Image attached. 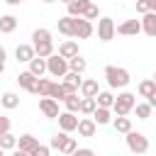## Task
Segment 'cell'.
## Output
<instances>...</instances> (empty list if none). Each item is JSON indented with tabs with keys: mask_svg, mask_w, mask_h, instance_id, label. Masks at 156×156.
Masks as SVG:
<instances>
[{
	"mask_svg": "<svg viewBox=\"0 0 156 156\" xmlns=\"http://www.w3.org/2000/svg\"><path fill=\"white\" fill-rule=\"evenodd\" d=\"M32 46H34V51H37L39 58H49V56L56 54L54 51V41H39V44H32Z\"/></svg>",
	"mask_w": 156,
	"mask_h": 156,
	"instance_id": "cell-21",
	"label": "cell"
},
{
	"mask_svg": "<svg viewBox=\"0 0 156 156\" xmlns=\"http://www.w3.org/2000/svg\"><path fill=\"white\" fill-rule=\"evenodd\" d=\"M51 154V146H44V144H39L34 151H32V156H49Z\"/></svg>",
	"mask_w": 156,
	"mask_h": 156,
	"instance_id": "cell-40",
	"label": "cell"
},
{
	"mask_svg": "<svg viewBox=\"0 0 156 156\" xmlns=\"http://www.w3.org/2000/svg\"><path fill=\"white\" fill-rule=\"evenodd\" d=\"M58 129L66 132V134L76 132V129H78V117H76L73 112H61V115H58Z\"/></svg>",
	"mask_w": 156,
	"mask_h": 156,
	"instance_id": "cell-8",
	"label": "cell"
},
{
	"mask_svg": "<svg viewBox=\"0 0 156 156\" xmlns=\"http://www.w3.org/2000/svg\"><path fill=\"white\" fill-rule=\"evenodd\" d=\"M58 56H63V58H73V56H78V41H73V39L61 41V44H58Z\"/></svg>",
	"mask_w": 156,
	"mask_h": 156,
	"instance_id": "cell-17",
	"label": "cell"
},
{
	"mask_svg": "<svg viewBox=\"0 0 156 156\" xmlns=\"http://www.w3.org/2000/svg\"><path fill=\"white\" fill-rule=\"evenodd\" d=\"M154 83H156V73H154Z\"/></svg>",
	"mask_w": 156,
	"mask_h": 156,
	"instance_id": "cell-52",
	"label": "cell"
},
{
	"mask_svg": "<svg viewBox=\"0 0 156 156\" xmlns=\"http://www.w3.org/2000/svg\"><path fill=\"white\" fill-rule=\"evenodd\" d=\"M66 139H68V134H66V132H58V134H54V136H51L49 146H51V149H56V151H61V149H63V144H66Z\"/></svg>",
	"mask_w": 156,
	"mask_h": 156,
	"instance_id": "cell-36",
	"label": "cell"
},
{
	"mask_svg": "<svg viewBox=\"0 0 156 156\" xmlns=\"http://www.w3.org/2000/svg\"><path fill=\"white\" fill-rule=\"evenodd\" d=\"M5 58H7V51H5V46H0V61L5 63Z\"/></svg>",
	"mask_w": 156,
	"mask_h": 156,
	"instance_id": "cell-44",
	"label": "cell"
},
{
	"mask_svg": "<svg viewBox=\"0 0 156 156\" xmlns=\"http://www.w3.org/2000/svg\"><path fill=\"white\" fill-rule=\"evenodd\" d=\"M93 32H95V27L90 20L76 17V39H88V37H93Z\"/></svg>",
	"mask_w": 156,
	"mask_h": 156,
	"instance_id": "cell-9",
	"label": "cell"
},
{
	"mask_svg": "<svg viewBox=\"0 0 156 156\" xmlns=\"http://www.w3.org/2000/svg\"><path fill=\"white\" fill-rule=\"evenodd\" d=\"M149 10H151V12H156V0H149Z\"/></svg>",
	"mask_w": 156,
	"mask_h": 156,
	"instance_id": "cell-47",
	"label": "cell"
},
{
	"mask_svg": "<svg viewBox=\"0 0 156 156\" xmlns=\"http://www.w3.org/2000/svg\"><path fill=\"white\" fill-rule=\"evenodd\" d=\"M61 2H66V5H71V2H73V0H61Z\"/></svg>",
	"mask_w": 156,
	"mask_h": 156,
	"instance_id": "cell-49",
	"label": "cell"
},
{
	"mask_svg": "<svg viewBox=\"0 0 156 156\" xmlns=\"http://www.w3.org/2000/svg\"><path fill=\"white\" fill-rule=\"evenodd\" d=\"M71 156H95V151H93V149H88V146H83V149H76Z\"/></svg>",
	"mask_w": 156,
	"mask_h": 156,
	"instance_id": "cell-42",
	"label": "cell"
},
{
	"mask_svg": "<svg viewBox=\"0 0 156 156\" xmlns=\"http://www.w3.org/2000/svg\"><path fill=\"white\" fill-rule=\"evenodd\" d=\"M12 156H32V154H27V151H22V149H15Z\"/></svg>",
	"mask_w": 156,
	"mask_h": 156,
	"instance_id": "cell-43",
	"label": "cell"
},
{
	"mask_svg": "<svg viewBox=\"0 0 156 156\" xmlns=\"http://www.w3.org/2000/svg\"><path fill=\"white\" fill-rule=\"evenodd\" d=\"M151 110H154V107H151L149 102H136L132 112H136V119H149V117H151Z\"/></svg>",
	"mask_w": 156,
	"mask_h": 156,
	"instance_id": "cell-33",
	"label": "cell"
},
{
	"mask_svg": "<svg viewBox=\"0 0 156 156\" xmlns=\"http://www.w3.org/2000/svg\"><path fill=\"white\" fill-rule=\"evenodd\" d=\"M98 93H100L98 80H95V78H85L83 85H80V95H83V98H98Z\"/></svg>",
	"mask_w": 156,
	"mask_h": 156,
	"instance_id": "cell-18",
	"label": "cell"
},
{
	"mask_svg": "<svg viewBox=\"0 0 156 156\" xmlns=\"http://www.w3.org/2000/svg\"><path fill=\"white\" fill-rule=\"evenodd\" d=\"M39 41H51V32L46 27H37L32 32V44H39Z\"/></svg>",
	"mask_w": 156,
	"mask_h": 156,
	"instance_id": "cell-31",
	"label": "cell"
},
{
	"mask_svg": "<svg viewBox=\"0 0 156 156\" xmlns=\"http://www.w3.org/2000/svg\"><path fill=\"white\" fill-rule=\"evenodd\" d=\"M146 102H149V105H151V107H156V90H154V95H151V98H149V100H146Z\"/></svg>",
	"mask_w": 156,
	"mask_h": 156,
	"instance_id": "cell-45",
	"label": "cell"
},
{
	"mask_svg": "<svg viewBox=\"0 0 156 156\" xmlns=\"http://www.w3.org/2000/svg\"><path fill=\"white\" fill-rule=\"evenodd\" d=\"M2 71H5V63H2V61H0V76H2Z\"/></svg>",
	"mask_w": 156,
	"mask_h": 156,
	"instance_id": "cell-48",
	"label": "cell"
},
{
	"mask_svg": "<svg viewBox=\"0 0 156 156\" xmlns=\"http://www.w3.org/2000/svg\"><path fill=\"white\" fill-rule=\"evenodd\" d=\"M46 71H49V76H54V78H63V76L68 73V58H63V56H58V54L49 56V58H46Z\"/></svg>",
	"mask_w": 156,
	"mask_h": 156,
	"instance_id": "cell-4",
	"label": "cell"
},
{
	"mask_svg": "<svg viewBox=\"0 0 156 156\" xmlns=\"http://www.w3.org/2000/svg\"><path fill=\"white\" fill-rule=\"evenodd\" d=\"M95 129H98V124H95V119L93 117H83V119H78V134L80 136H95Z\"/></svg>",
	"mask_w": 156,
	"mask_h": 156,
	"instance_id": "cell-14",
	"label": "cell"
},
{
	"mask_svg": "<svg viewBox=\"0 0 156 156\" xmlns=\"http://www.w3.org/2000/svg\"><path fill=\"white\" fill-rule=\"evenodd\" d=\"M37 80H39V78H37L34 73H29V71H22V73L17 76L20 88H24L27 93H34V90H37Z\"/></svg>",
	"mask_w": 156,
	"mask_h": 156,
	"instance_id": "cell-11",
	"label": "cell"
},
{
	"mask_svg": "<svg viewBox=\"0 0 156 156\" xmlns=\"http://www.w3.org/2000/svg\"><path fill=\"white\" fill-rule=\"evenodd\" d=\"M112 127H115L119 134H129V132H132V119H129V117H115V119H112Z\"/></svg>",
	"mask_w": 156,
	"mask_h": 156,
	"instance_id": "cell-28",
	"label": "cell"
},
{
	"mask_svg": "<svg viewBox=\"0 0 156 156\" xmlns=\"http://www.w3.org/2000/svg\"><path fill=\"white\" fill-rule=\"evenodd\" d=\"M61 83H63V85H71V88H76V90H80V85H83V78H80V73H73V71H68V73L61 78Z\"/></svg>",
	"mask_w": 156,
	"mask_h": 156,
	"instance_id": "cell-26",
	"label": "cell"
},
{
	"mask_svg": "<svg viewBox=\"0 0 156 156\" xmlns=\"http://www.w3.org/2000/svg\"><path fill=\"white\" fill-rule=\"evenodd\" d=\"M90 5H93L90 0H73L71 5H66V7H68V17H83Z\"/></svg>",
	"mask_w": 156,
	"mask_h": 156,
	"instance_id": "cell-15",
	"label": "cell"
},
{
	"mask_svg": "<svg viewBox=\"0 0 156 156\" xmlns=\"http://www.w3.org/2000/svg\"><path fill=\"white\" fill-rule=\"evenodd\" d=\"M17 29V17L15 15H2L0 17V34H12Z\"/></svg>",
	"mask_w": 156,
	"mask_h": 156,
	"instance_id": "cell-20",
	"label": "cell"
},
{
	"mask_svg": "<svg viewBox=\"0 0 156 156\" xmlns=\"http://www.w3.org/2000/svg\"><path fill=\"white\" fill-rule=\"evenodd\" d=\"M39 112L44 115V117H49V119H58V102L54 100V98H41L39 100Z\"/></svg>",
	"mask_w": 156,
	"mask_h": 156,
	"instance_id": "cell-6",
	"label": "cell"
},
{
	"mask_svg": "<svg viewBox=\"0 0 156 156\" xmlns=\"http://www.w3.org/2000/svg\"><path fill=\"white\" fill-rule=\"evenodd\" d=\"M37 146H39V139H37L34 134H20V136H17V149H22V151L32 154Z\"/></svg>",
	"mask_w": 156,
	"mask_h": 156,
	"instance_id": "cell-12",
	"label": "cell"
},
{
	"mask_svg": "<svg viewBox=\"0 0 156 156\" xmlns=\"http://www.w3.org/2000/svg\"><path fill=\"white\" fill-rule=\"evenodd\" d=\"M41 2H56V0H41Z\"/></svg>",
	"mask_w": 156,
	"mask_h": 156,
	"instance_id": "cell-50",
	"label": "cell"
},
{
	"mask_svg": "<svg viewBox=\"0 0 156 156\" xmlns=\"http://www.w3.org/2000/svg\"><path fill=\"white\" fill-rule=\"evenodd\" d=\"M10 127H12V122H10V117H5V115H0V136H2V134H7V132H10Z\"/></svg>",
	"mask_w": 156,
	"mask_h": 156,
	"instance_id": "cell-39",
	"label": "cell"
},
{
	"mask_svg": "<svg viewBox=\"0 0 156 156\" xmlns=\"http://www.w3.org/2000/svg\"><path fill=\"white\" fill-rule=\"evenodd\" d=\"M66 95H68V93H66L63 83H61V80H58V83L54 80V88H51V95H49V98H54L56 102H63V100H66Z\"/></svg>",
	"mask_w": 156,
	"mask_h": 156,
	"instance_id": "cell-34",
	"label": "cell"
},
{
	"mask_svg": "<svg viewBox=\"0 0 156 156\" xmlns=\"http://www.w3.org/2000/svg\"><path fill=\"white\" fill-rule=\"evenodd\" d=\"M83 17H85V20H90V22H93V20H100V17H102V15H100V7H98V5H95V2H93V5H90V7H88V12H85V15H83Z\"/></svg>",
	"mask_w": 156,
	"mask_h": 156,
	"instance_id": "cell-37",
	"label": "cell"
},
{
	"mask_svg": "<svg viewBox=\"0 0 156 156\" xmlns=\"http://www.w3.org/2000/svg\"><path fill=\"white\" fill-rule=\"evenodd\" d=\"M136 12H139V15L151 12V10H149V0H136Z\"/></svg>",
	"mask_w": 156,
	"mask_h": 156,
	"instance_id": "cell-41",
	"label": "cell"
},
{
	"mask_svg": "<svg viewBox=\"0 0 156 156\" xmlns=\"http://www.w3.org/2000/svg\"><path fill=\"white\" fill-rule=\"evenodd\" d=\"M141 32V20H124L122 24H117V34L122 37H136Z\"/></svg>",
	"mask_w": 156,
	"mask_h": 156,
	"instance_id": "cell-7",
	"label": "cell"
},
{
	"mask_svg": "<svg viewBox=\"0 0 156 156\" xmlns=\"http://www.w3.org/2000/svg\"><path fill=\"white\" fill-rule=\"evenodd\" d=\"M51 88H54V80H51V78H39V80H37V90H34V95H39V98H49V95H51Z\"/></svg>",
	"mask_w": 156,
	"mask_h": 156,
	"instance_id": "cell-22",
	"label": "cell"
},
{
	"mask_svg": "<svg viewBox=\"0 0 156 156\" xmlns=\"http://www.w3.org/2000/svg\"><path fill=\"white\" fill-rule=\"evenodd\" d=\"M124 141H127V149L132 151V154H136V156H141V154H146L149 151V139L141 134V132H129V134H124Z\"/></svg>",
	"mask_w": 156,
	"mask_h": 156,
	"instance_id": "cell-3",
	"label": "cell"
},
{
	"mask_svg": "<svg viewBox=\"0 0 156 156\" xmlns=\"http://www.w3.org/2000/svg\"><path fill=\"white\" fill-rule=\"evenodd\" d=\"M117 34V27L112 22V17H100L98 20V39L100 41H112Z\"/></svg>",
	"mask_w": 156,
	"mask_h": 156,
	"instance_id": "cell-5",
	"label": "cell"
},
{
	"mask_svg": "<svg viewBox=\"0 0 156 156\" xmlns=\"http://www.w3.org/2000/svg\"><path fill=\"white\" fill-rule=\"evenodd\" d=\"M34 56H37V51H34L32 44H17V49H15V58H17L20 63H29Z\"/></svg>",
	"mask_w": 156,
	"mask_h": 156,
	"instance_id": "cell-10",
	"label": "cell"
},
{
	"mask_svg": "<svg viewBox=\"0 0 156 156\" xmlns=\"http://www.w3.org/2000/svg\"><path fill=\"white\" fill-rule=\"evenodd\" d=\"M56 27H58V32L61 34H66V37H76V17H58V22H56Z\"/></svg>",
	"mask_w": 156,
	"mask_h": 156,
	"instance_id": "cell-13",
	"label": "cell"
},
{
	"mask_svg": "<svg viewBox=\"0 0 156 156\" xmlns=\"http://www.w3.org/2000/svg\"><path fill=\"white\" fill-rule=\"evenodd\" d=\"M5 2H7V5H12V7H15V5H22V2H24V0H5Z\"/></svg>",
	"mask_w": 156,
	"mask_h": 156,
	"instance_id": "cell-46",
	"label": "cell"
},
{
	"mask_svg": "<svg viewBox=\"0 0 156 156\" xmlns=\"http://www.w3.org/2000/svg\"><path fill=\"white\" fill-rule=\"evenodd\" d=\"M0 105L5 107V110H15V107H20V95L17 93H2V98H0Z\"/></svg>",
	"mask_w": 156,
	"mask_h": 156,
	"instance_id": "cell-24",
	"label": "cell"
},
{
	"mask_svg": "<svg viewBox=\"0 0 156 156\" xmlns=\"http://www.w3.org/2000/svg\"><path fill=\"white\" fill-rule=\"evenodd\" d=\"M76 149H78V144H76V139H73V136H68V139H66V144H63V149H61V154H66V156H71V154H73Z\"/></svg>",
	"mask_w": 156,
	"mask_h": 156,
	"instance_id": "cell-38",
	"label": "cell"
},
{
	"mask_svg": "<svg viewBox=\"0 0 156 156\" xmlns=\"http://www.w3.org/2000/svg\"><path fill=\"white\" fill-rule=\"evenodd\" d=\"M141 32L146 37H156V12L141 15Z\"/></svg>",
	"mask_w": 156,
	"mask_h": 156,
	"instance_id": "cell-16",
	"label": "cell"
},
{
	"mask_svg": "<svg viewBox=\"0 0 156 156\" xmlns=\"http://www.w3.org/2000/svg\"><path fill=\"white\" fill-rule=\"evenodd\" d=\"M29 73H34L37 78H44V73H49L46 71V58H39V56H34L32 61H29V68H27Z\"/></svg>",
	"mask_w": 156,
	"mask_h": 156,
	"instance_id": "cell-19",
	"label": "cell"
},
{
	"mask_svg": "<svg viewBox=\"0 0 156 156\" xmlns=\"http://www.w3.org/2000/svg\"><path fill=\"white\" fill-rule=\"evenodd\" d=\"M88 68V61L78 54V56H73V58H68V71H73V73H80L83 76V71Z\"/></svg>",
	"mask_w": 156,
	"mask_h": 156,
	"instance_id": "cell-25",
	"label": "cell"
},
{
	"mask_svg": "<svg viewBox=\"0 0 156 156\" xmlns=\"http://www.w3.org/2000/svg\"><path fill=\"white\" fill-rule=\"evenodd\" d=\"M63 105H66V112H80V98L78 95H66V100H63Z\"/></svg>",
	"mask_w": 156,
	"mask_h": 156,
	"instance_id": "cell-35",
	"label": "cell"
},
{
	"mask_svg": "<svg viewBox=\"0 0 156 156\" xmlns=\"http://www.w3.org/2000/svg\"><path fill=\"white\" fill-rule=\"evenodd\" d=\"M0 146H2V151H15V149H17V136H15L12 132L2 134V136H0Z\"/></svg>",
	"mask_w": 156,
	"mask_h": 156,
	"instance_id": "cell-30",
	"label": "cell"
},
{
	"mask_svg": "<svg viewBox=\"0 0 156 156\" xmlns=\"http://www.w3.org/2000/svg\"><path fill=\"white\" fill-rule=\"evenodd\" d=\"M95 100H98V107H107V110H112V105H115V95H112L110 90H100Z\"/></svg>",
	"mask_w": 156,
	"mask_h": 156,
	"instance_id": "cell-27",
	"label": "cell"
},
{
	"mask_svg": "<svg viewBox=\"0 0 156 156\" xmlns=\"http://www.w3.org/2000/svg\"><path fill=\"white\" fill-rule=\"evenodd\" d=\"M0 156H5V151H2V146H0Z\"/></svg>",
	"mask_w": 156,
	"mask_h": 156,
	"instance_id": "cell-51",
	"label": "cell"
},
{
	"mask_svg": "<svg viewBox=\"0 0 156 156\" xmlns=\"http://www.w3.org/2000/svg\"><path fill=\"white\" fill-rule=\"evenodd\" d=\"M95 110H98V100L95 98H80V112L83 115H90L93 117Z\"/></svg>",
	"mask_w": 156,
	"mask_h": 156,
	"instance_id": "cell-32",
	"label": "cell"
},
{
	"mask_svg": "<svg viewBox=\"0 0 156 156\" xmlns=\"http://www.w3.org/2000/svg\"><path fill=\"white\" fill-rule=\"evenodd\" d=\"M136 90H139V95H141V98H146V100H149V98L154 95V90H156V83H154V78H146V80H141Z\"/></svg>",
	"mask_w": 156,
	"mask_h": 156,
	"instance_id": "cell-29",
	"label": "cell"
},
{
	"mask_svg": "<svg viewBox=\"0 0 156 156\" xmlns=\"http://www.w3.org/2000/svg\"><path fill=\"white\" fill-rule=\"evenodd\" d=\"M93 119H95V124H112V110H107V107H98L95 112H93Z\"/></svg>",
	"mask_w": 156,
	"mask_h": 156,
	"instance_id": "cell-23",
	"label": "cell"
},
{
	"mask_svg": "<svg viewBox=\"0 0 156 156\" xmlns=\"http://www.w3.org/2000/svg\"><path fill=\"white\" fill-rule=\"evenodd\" d=\"M134 105H136V95L129 93V90H122V93L115 98L112 112H115V117H127V115L134 110Z\"/></svg>",
	"mask_w": 156,
	"mask_h": 156,
	"instance_id": "cell-2",
	"label": "cell"
},
{
	"mask_svg": "<svg viewBox=\"0 0 156 156\" xmlns=\"http://www.w3.org/2000/svg\"><path fill=\"white\" fill-rule=\"evenodd\" d=\"M105 78L110 88H127L129 85V71L122 66H105Z\"/></svg>",
	"mask_w": 156,
	"mask_h": 156,
	"instance_id": "cell-1",
	"label": "cell"
}]
</instances>
